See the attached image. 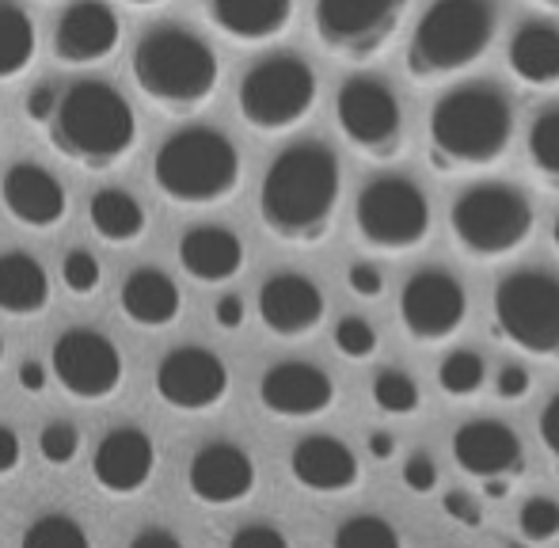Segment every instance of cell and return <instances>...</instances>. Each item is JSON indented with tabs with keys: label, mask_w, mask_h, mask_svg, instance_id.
<instances>
[{
	"label": "cell",
	"mask_w": 559,
	"mask_h": 548,
	"mask_svg": "<svg viewBox=\"0 0 559 548\" xmlns=\"http://www.w3.org/2000/svg\"><path fill=\"white\" fill-rule=\"evenodd\" d=\"M343 168L324 141H297L271 160L259 187V217L282 245L312 248L332 233Z\"/></svg>",
	"instance_id": "cell-1"
},
{
	"label": "cell",
	"mask_w": 559,
	"mask_h": 548,
	"mask_svg": "<svg viewBox=\"0 0 559 548\" xmlns=\"http://www.w3.org/2000/svg\"><path fill=\"white\" fill-rule=\"evenodd\" d=\"M514 107L491 84H464L430 107L427 145L438 171H484L510 153Z\"/></svg>",
	"instance_id": "cell-2"
},
{
	"label": "cell",
	"mask_w": 559,
	"mask_h": 548,
	"mask_svg": "<svg viewBox=\"0 0 559 548\" xmlns=\"http://www.w3.org/2000/svg\"><path fill=\"white\" fill-rule=\"evenodd\" d=\"M133 81L160 111L191 115L214 99L222 61L199 31L156 23L133 46Z\"/></svg>",
	"instance_id": "cell-3"
},
{
	"label": "cell",
	"mask_w": 559,
	"mask_h": 548,
	"mask_svg": "<svg viewBox=\"0 0 559 548\" xmlns=\"http://www.w3.org/2000/svg\"><path fill=\"white\" fill-rule=\"evenodd\" d=\"M50 138L61 156L84 168H115L138 145V115L130 99L107 81H76L61 92Z\"/></svg>",
	"instance_id": "cell-4"
},
{
	"label": "cell",
	"mask_w": 559,
	"mask_h": 548,
	"mask_svg": "<svg viewBox=\"0 0 559 548\" xmlns=\"http://www.w3.org/2000/svg\"><path fill=\"white\" fill-rule=\"evenodd\" d=\"M495 0H435L407 38L404 65L412 81L435 84L472 69L495 43Z\"/></svg>",
	"instance_id": "cell-5"
},
{
	"label": "cell",
	"mask_w": 559,
	"mask_h": 548,
	"mask_svg": "<svg viewBox=\"0 0 559 548\" xmlns=\"http://www.w3.org/2000/svg\"><path fill=\"white\" fill-rule=\"evenodd\" d=\"M240 148L217 127H183L160 141L153 156V183L179 206H217L240 187Z\"/></svg>",
	"instance_id": "cell-6"
},
{
	"label": "cell",
	"mask_w": 559,
	"mask_h": 548,
	"mask_svg": "<svg viewBox=\"0 0 559 548\" xmlns=\"http://www.w3.org/2000/svg\"><path fill=\"white\" fill-rule=\"evenodd\" d=\"M537 229L533 202L514 183H472L449 206V233L476 263H495L522 252Z\"/></svg>",
	"instance_id": "cell-7"
},
{
	"label": "cell",
	"mask_w": 559,
	"mask_h": 548,
	"mask_svg": "<svg viewBox=\"0 0 559 548\" xmlns=\"http://www.w3.org/2000/svg\"><path fill=\"white\" fill-rule=\"evenodd\" d=\"M317 96L320 84L309 61L297 53H274L240 76L236 107H240V119L259 134H286L309 119Z\"/></svg>",
	"instance_id": "cell-8"
},
{
	"label": "cell",
	"mask_w": 559,
	"mask_h": 548,
	"mask_svg": "<svg viewBox=\"0 0 559 548\" xmlns=\"http://www.w3.org/2000/svg\"><path fill=\"white\" fill-rule=\"evenodd\" d=\"M495 332L530 358L559 362V278L548 271H514L495 286Z\"/></svg>",
	"instance_id": "cell-9"
},
{
	"label": "cell",
	"mask_w": 559,
	"mask_h": 548,
	"mask_svg": "<svg viewBox=\"0 0 559 548\" xmlns=\"http://www.w3.org/2000/svg\"><path fill=\"white\" fill-rule=\"evenodd\" d=\"M354 229L373 252H415L430 237V199L407 176H377L358 191Z\"/></svg>",
	"instance_id": "cell-10"
},
{
	"label": "cell",
	"mask_w": 559,
	"mask_h": 548,
	"mask_svg": "<svg viewBox=\"0 0 559 548\" xmlns=\"http://www.w3.org/2000/svg\"><path fill=\"white\" fill-rule=\"evenodd\" d=\"M335 122L346 145L366 156V160L389 164L407 145L404 107H400L396 92L381 76H346L335 96Z\"/></svg>",
	"instance_id": "cell-11"
},
{
	"label": "cell",
	"mask_w": 559,
	"mask_h": 548,
	"mask_svg": "<svg viewBox=\"0 0 559 548\" xmlns=\"http://www.w3.org/2000/svg\"><path fill=\"white\" fill-rule=\"evenodd\" d=\"M407 15V0H317L312 27L332 58L369 61L384 53Z\"/></svg>",
	"instance_id": "cell-12"
},
{
	"label": "cell",
	"mask_w": 559,
	"mask_h": 548,
	"mask_svg": "<svg viewBox=\"0 0 559 548\" xmlns=\"http://www.w3.org/2000/svg\"><path fill=\"white\" fill-rule=\"evenodd\" d=\"M468 320V289L456 274L423 267L400 289V324L415 343H445Z\"/></svg>",
	"instance_id": "cell-13"
},
{
	"label": "cell",
	"mask_w": 559,
	"mask_h": 548,
	"mask_svg": "<svg viewBox=\"0 0 559 548\" xmlns=\"http://www.w3.org/2000/svg\"><path fill=\"white\" fill-rule=\"evenodd\" d=\"M50 370L76 401H104L122 385V355L96 327H69L53 343Z\"/></svg>",
	"instance_id": "cell-14"
},
{
	"label": "cell",
	"mask_w": 559,
	"mask_h": 548,
	"mask_svg": "<svg viewBox=\"0 0 559 548\" xmlns=\"http://www.w3.org/2000/svg\"><path fill=\"white\" fill-rule=\"evenodd\" d=\"M156 393L179 412H210L228 393V366L206 347H176L156 366Z\"/></svg>",
	"instance_id": "cell-15"
},
{
	"label": "cell",
	"mask_w": 559,
	"mask_h": 548,
	"mask_svg": "<svg viewBox=\"0 0 559 548\" xmlns=\"http://www.w3.org/2000/svg\"><path fill=\"white\" fill-rule=\"evenodd\" d=\"M453 461L464 476H476V480H510V476L525 473V450L522 438L514 427H507L502 419H468L453 430Z\"/></svg>",
	"instance_id": "cell-16"
},
{
	"label": "cell",
	"mask_w": 559,
	"mask_h": 548,
	"mask_svg": "<svg viewBox=\"0 0 559 548\" xmlns=\"http://www.w3.org/2000/svg\"><path fill=\"white\" fill-rule=\"evenodd\" d=\"M324 289L297 271H278L259 286V320L278 339H305L324 324Z\"/></svg>",
	"instance_id": "cell-17"
},
{
	"label": "cell",
	"mask_w": 559,
	"mask_h": 548,
	"mask_svg": "<svg viewBox=\"0 0 559 548\" xmlns=\"http://www.w3.org/2000/svg\"><path fill=\"white\" fill-rule=\"evenodd\" d=\"M122 23L107 0H73L58 15L53 27V53L61 65H99L118 50Z\"/></svg>",
	"instance_id": "cell-18"
},
{
	"label": "cell",
	"mask_w": 559,
	"mask_h": 548,
	"mask_svg": "<svg viewBox=\"0 0 559 548\" xmlns=\"http://www.w3.org/2000/svg\"><path fill=\"white\" fill-rule=\"evenodd\" d=\"M259 401L278 419H317L335 404V381L312 362H274L259 381Z\"/></svg>",
	"instance_id": "cell-19"
},
{
	"label": "cell",
	"mask_w": 559,
	"mask_h": 548,
	"mask_svg": "<svg viewBox=\"0 0 559 548\" xmlns=\"http://www.w3.org/2000/svg\"><path fill=\"white\" fill-rule=\"evenodd\" d=\"M187 488L206 507H233L255 491V461L236 442H206L191 457Z\"/></svg>",
	"instance_id": "cell-20"
},
{
	"label": "cell",
	"mask_w": 559,
	"mask_h": 548,
	"mask_svg": "<svg viewBox=\"0 0 559 548\" xmlns=\"http://www.w3.org/2000/svg\"><path fill=\"white\" fill-rule=\"evenodd\" d=\"M0 202L4 210L27 229H53L61 225V217L69 214V194L66 183L53 176L50 168L35 160H20L4 171L0 183Z\"/></svg>",
	"instance_id": "cell-21"
},
{
	"label": "cell",
	"mask_w": 559,
	"mask_h": 548,
	"mask_svg": "<svg viewBox=\"0 0 559 548\" xmlns=\"http://www.w3.org/2000/svg\"><path fill=\"white\" fill-rule=\"evenodd\" d=\"M156 468V445L145 430L115 427L92 453V476L111 496H133L148 484Z\"/></svg>",
	"instance_id": "cell-22"
},
{
	"label": "cell",
	"mask_w": 559,
	"mask_h": 548,
	"mask_svg": "<svg viewBox=\"0 0 559 548\" xmlns=\"http://www.w3.org/2000/svg\"><path fill=\"white\" fill-rule=\"evenodd\" d=\"M289 473L305 491H317V496H338L361 480L358 457L335 434H305L289 453Z\"/></svg>",
	"instance_id": "cell-23"
},
{
	"label": "cell",
	"mask_w": 559,
	"mask_h": 548,
	"mask_svg": "<svg viewBox=\"0 0 559 548\" xmlns=\"http://www.w3.org/2000/svg\"><path fill=\"white\" fill-rule=\"evenodd\" d=\"M210 23L243 46L274 43L294 23V0H202Z\"/></svg>",
	"instance_id": "cell-24"
},
{
	"label": "cell",
	"mask_w": 559,
	"mask_h": 548,
	"mask_svg": "<svg viewBox=\"0 0 559 548\" xmlns=\"http://www.w3.org/2000/svg\"><path fill=\"white\" fill-rule=\"evenodd\" d=\"M179 267L194 282H228L243 271V240L225 225H191L179 240Z\"/></svg>",
	"instance_id": "cell-25"
},
{
	"label": "cell",
	"mask_w": 559,
	"mask_h": 548,
	"mask_svg": "<svg viewBox=\"0 0 559 548\" xmlns=\"http://www.w3.org/2000/svg\"><path fill=\"white\" fill-rule=\"evenodd\" d=\"M507 65L525 88L559 84V27L548 20H525L507 46Z\"/></svg>",
	"instance_id": "cell-26"
},
{
	"label": "cell",
	"mask_w": 559,
	"mask_h": 548,
	"mask_svg": "<svg viewBox=\"0 0 559 548\" xmlns=\"http://www.w3.org/2000/svg\"><path fill=\"white\" fill-rule=\"evenodd\" d=\"M118 305L138 327H168L183 309V294H179L176 278L160 267H138L126 274Z\"/></svg>",
	"instance_id": "cell-27"
},
{
	"label": "cell",
	"mask_w": 559,
	"mask_h": 548,
	"mask_svg": "<svg viewBox=\"0 0 559 548\" xmlns=\"http://www.w3.org/2000/svg\"><path fill=\"white\" fill-rule=\"evenodd\" d=\"M50 301V274L27 252L0 255V312L8 317H38Z\"/></svg>",
	"instance_id": "cell-28"
},
{
	"label": "cell",
	"mask_w": 559,
	"mask_h": 548,
	"mask_svg": "<svg viewBox=\"0 0 559 548\" xmlns=\"http://www.w3.org/2000/svg\"><path fill=\"white\" fill-rule=\"evenodd\" d=\"M88 222L96 229L99 240L107 245H133L138 237H145V210L122 187H104L92 194L88 202Z\"/></svg>",
	"instance_id": "cell-29"
},
{
	"label": "cell",
	"mask_w": 559,
	"mask_h": 548,
	"mask_svg": "<svg viewBox=\"0 0 559 548\" xmlns=\"http://www.w3.org/2000/svg\"><path fill=\"white\" fill-rule=\"evenodd\" d=\"M38 53V31L35 20L15 0H0V84L15 81L31 69Z\"/></svg>",
	"instance_id": "cell-30"
},
{
	"label": "cell",
	"mask_w": 559,
	"mask_h": 548,
	"mask_svg": "<svg viewBox=\"0 0 559 548\" xmlns=\"http://www.w3.org/2000/svg\"><path fill=\"white\" fill-rule=\"evenodd\" d=\"M525 148H530L533 176H537L548 191H559V107H548V111H540L537 119H533Z\"/></svg>",
	"instance_id": "cell-31"
},
{
	"label": "cell",
	"mask_w": 559,
	"mask_h": 548,
	"mask_svg": "<svg viewBox=\"0 0 559 548\" xmlns=\"http://www.w3.org/2000/svg\"><path fill=\"white\" fill-rule=\"evenodd\" d=\"M484 385H487V362L476 350L456 347V350H449L442 358V366H438V389H442L445 396L464 401V396H476Z\"/></svg>",
	"instance_id": "cell-32"
},
{
	"label": "cell",
	"mask_w": 559,
	"mask_h": 548,
	"mask_svg": "<svg viewBox=\"0 0 559 548\" xmlns=\"http://www.w3.org/2000/svg\"><path fill=\"white\" fill-rule=\"evenodd\" d=\"M332 548H404V537L381 514H354L335 529Z\"/></svg>",
	"instance_id": "cell-33"
},
{
	"label": "cell",
	"mask_w": 559,
	"mask_h": 548,
	"mask_svg": "<svg viewBox=\"0 0 559 548\" xmlns=\"http://www.w3.org/2000/svg\"><path fill=\"white\" fill-rule=\"evenodd\" d=\"M20 548H92L88 534L69 514H43L27 526Z\"/></svg>",
	"instance_id": "cell-34"
},
{
	"label": "cell",
	"mask_w": 559,
	"mask_h": 548,
	"mask_svg": "<svg viewBox=\"0 0 559 548\" xmlns=\"http://www.w3.org/2000/svg\"><path fill=\"white\" fill-rule=\"evenodd\" d=\"M419 385H415L412 373L404 370H381L373 378V404L384 415H412L419 408Z\"/></svg>",
	"instance_id": "cell-35"
},
{
	"label": "cell",
	"mask_w": 559,
	"mask_h": 548,
	"mask_svg": "<svg viewBox=\"0 0 559 548\" xmlns=\"http://www.w3.org/2000/svg\"><path fill=\"white\" fill-rule=\"evenodd\" d=\"M518 529L530 545H548L559 537V503L548 496H533L518 511Z\"/></svg>",
	"instance_id": "cell-36"
},
{
	"label": "cell",
	"mask_w": 559,
	"mask_h": 548,
	"mask_svg": "<svg viewBox=\"0 0 559 548\" xmlns=\"http://www.w3.org/2000/svg\"><path fill=\"white\" fill-rule=\"evenodd\" d=\"M377 343H381V335H377V327L369 324L366 317H343L335 324V350L343 358H350V362H366V358H373Z\"/></svg>",
	"instance_id": "cell-37"
},
{
	"label": "cell",
	"mask_w": 559,
	"mask_h": 548,
	"mask_svg": "<svg viewBox=\"0 0 559 548\" xmlns=\"http://www.w3.org/2000/svg\"><path fill=\"white\" fill-rule=\"evenodd\" d=\"M61 282H66L69 294L92 297L99 289V282H104V267H99V260L88 248H73V252H66V260H61Z\"/></svg>",
	"instance_id": "cell-38"
},
{
	"label": "cell",
	"mask_w": 559,
	"mask_h": 548,
	"mask_svg": "<svg viewBox=\"0 0 559 548\" xmlns=\"http://www.w3.org/2000/svg\"><path fill=\"white\" fill-rule=\"evenodd\" d=\"M38 453H43L50 465H69V461L81 453V430L69 419L46 422L43 434H38Z\"/></svg>",
	"instance_id": "cell-39"
},
{
	"label": "cell",
	"mask_w": 559,
	"mask_h": 548,
	"mask_svg": "<svg viewBox=\"0 0 559 548\" xmlns=\"http://www.w3.org/2000/svg\"><path fill=\"white\" fill-rule=\"evenodd\" d=\"M404 484L415 496H427V491L438 488V465L427 450H415L412 457L404 461Z\"/></svg>",
	"instance_id": "cell-40"
},
{
	"label": "cell",
	"mask_w": 559,
	"mask_h": 548,
	"mask_svg": "<svg viewBox=\"0 0 559 548\" xmlns=\"http://www.w3.org/2000/svg\"><path fill=\"white\" fill-rule=\"evenodd\" d=\"M346 286H350V294L361 297V301H373V297L384 294V274L377 263L354 260L350 267H346Z\"/></svg>",
	"instance_id": "cell-41"
},
{
	"label": "cell",
	"mask_w": 559,
	"mask_h": 548,
	"mask_svg": "<svg viewBox=\"0 0 559 548\" xmlns=\"http://www.w3.org/2000/svg\"><path fill=\"white\" fill-rule=\"evenodd\" d=\"M530 389H533L530 366H522V362L499 366V373H495V396H499V401H522V396H530Z\"/></svg>",
	"instance_id": "cell-42"
},
{
	"label": "cell",
	"mask_w": 559,
	"mask_h": 548,
	"mask_svg": "<svg viewBox=\"0 0 559 548\" xmlns=\"http://www.w3.org/2000/svg\"><path fill=\"white\" fill-rule=\"evenodd\" d=\"M442 511H445V519H453L456 526H468V529H479V522H484V511H479L476 496H472V491H464V488L445 491Z\"/></svg>",
	"instance_id": "cell-43"
},
{
	"label": "cell",
	"mask_w": 559,
	"mask_h": 548,
	"mask_svg": "<svg viewBox=\"0 0 559 548\" xmlns=\"http://www.w3.org/2000/svg\"><path fill=\"white\" fill-rule=\"evenodd\" d=\"M228 548H289V537L282 534L278 526H266V522H251V526H240L233 534Z\"/></svg>",
	"instance_id": "cell-44"
},
{
	"label": "cell",
	"mask_w": 559,
	"mask_h": 548,
	"mask_svg": "<svg viewBox=\"0 0 559 548\" xmlns=\"http://www.w3.org/2000/svg\"><path fill=\"white\" fill-rule=\"evenodd\" d=\"M58 104H61L58 92H53L50 84H38V88L27 92V99H23V111H27L31 122H46V127H50L53 115H58Z\"/></svg>",
	"instance_id": "cell-45"
},
{
	"label": "cell",
	"mask_w": 559,
	"mask_h": 548,
	"mask_svg": "<svg viewBox=\"0 0 559 548\" xmlns=\"http://www.w3.org/2000/svg\"><path fill=\"white\" fill-rule=\"evenodd\" d=\"M214 320H217V327H225V332H236V327L248 320V305H243V297L225 294L222 301L214 305Z\"/></svg>",
	"instance_id": "cell-46"
},
{
	"label": "cell",
	"mask_w": 559,
	"mask_h": 548,
	"mask_svg": "<svg viewBox=\"0 0 559 548\" xmlns=\"http://www.w3.org/2000/svg\"><path fill=\"white\" fill-rule=\"evenodd\" d=\"M540 442H545V450L556 457V465H559V393L552 396V401L540 408Z\"/></svg>",
	"instance_id": "cell-47"
},
{
	"label": "cell",
	"mask_w": 559,
	"mask_h": 548,
	"mask_svg": "<svg viewBox=\"0 0 559 548\" xmlns=\"http://www.w3.org/2000/svg\"><path fill=\"white\" fill-rule=\"evenodd\" d=\"M20 461H23L20 434H15L12 427H4V422H0V476L15 473V468H20Z\"/></svg>",
	"instance_id": "cell-48"
},
{
	"label": "cell",
	"mask_w": 559,
	"mask_h": 548,
	"mask_svg": "<svg viewBox=\"0 0 559 548\" xmlns=\"http://www.w3.org/2000/svg\"><path fill=\"white\" fill-rule=\"evenodd\" d=\"M130 548H183V541H179L171 529L153 526V529H141V534L130 541Z\"/></svg>",
	"instance_id": "cell-49"
},
{
	"label": "cell",
	"mask_w": 559,
	"mask_h": 548,
	"mask_svg": "<svg viewBox=\"0 0 559 548\" xmlns=\"http://www.w3.org/2000/svg\"><path fill=\"white\" fill-rule=\"evenodd\" d=\"M50 366H43V362H23L20 366V385L27 389V393H43L46 389V381H50Z\"/></svg>",
	"instance_id": "cell-50"
},
{
	"label": "cell",
	"mask_w": 559,
	"mask_h": 548,
	"mask_svg": "<svg viewBox=\"0 0 559 548\" xmlns=\"http://www.w3.org/2000/svg\"><path fill=\"white\" fill-rule=\"evenodd\" d=\"M369 453H373V461H389L392 453H396V438H392L389 430H373V434H369Z\"/></svg>",
	"instance_id": "cell-51"
},
{
	"label": "cell",
	"mask_w": 559,
	"mask_h": 548,
	"mask_svg": "<svg viewBox=\"0 0 559 548\" xmlns=\"http://www.w3.org/2000/svg\"><path fill=\"white\" fill-rule=\"evenodd\" d=\"M126 4H133V8H153V4H164V0H126Z\"/></svg>",
	"instance_id": "cell-52"
},
{
	"label": "cell",
	"mask_w": 559,
	"mask_h": 548,
	"mask_svg": "<svg viewBox=\"0 0 559 548\" xmlns=\"http://www.w3.org/2000/svg\"><path fill=\"white\" fill-rule=\"evenodd\" d=\"M540 8H548V12H559V0H537Z\"/></svg>",
	"instance_id": "cell-53"
},
{
	"label": "cell",
	"mask_w": 559,
	"mask_h": 548,
	"mask_svg": "<svg viewBox=\"0 0 559 548\" xmlns=\"http://www.w3.org/2000/svg\"><path fill=\"white\" fill-rule=\"evenodd\" d=\"M552 240H556V252H559V217H556V225H552Z\"/></svg>",
	"instance_id": "cell-54"
},
{
	"label": "cell",
	"mask_w": 559,
	"mask_h": 548,
	"mask_svg": "<svg viewBox=\"0 0 559 548\" xmlns=\"http://www.w3.org/2000/svg\"><path fill=\"white\" fill-rule=\"evenodd\" d=\"M0 362H4V339H0Z\"/></svg>",
	"instance_id": "cell-55"
},
{
	"label": "cell",
	"mask_w": 559,
	"mask_h": 548,
	"mask_svg": "<svg viewBox=\"0 0 559 548\" xmlns=\"http://www.w3.org/2000/svg\"><path fill=\"white\" fill-rule=\"evenodd\" d=\"M507 548H525V545H507Z\"/></svg>",
	"instance_id": "cell-56"
}]
</instances>
